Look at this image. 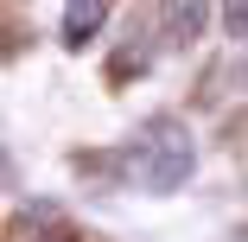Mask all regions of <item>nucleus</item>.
Instances as JSON below:
<instances>
[{"instance_id":"2","label":"nucleus","mask_w":248,"mask_h":242,"mask_svg":"<svg viewBox=\"0 0 248 242\" xmlns=\"http://www.w3.org/2000/svg\"><path fill=\"white\" fill-rule=\"evenodd\" d=\"M108 19V0H64V45H83L95 38Z\"/></svg>"},{"instance_id":"1","label":"nucleus","mask_w":248,"mask_h":242,"mask_svg":"<svg viewBox=\"0 0 248 242\" xmlns=\"http://www.w3.org/2000/svg\"><path fill=\"white\" fill-rule=\"evenodd\" d=\"M121 166H127V178H134L140 191H153V198L178 191V185L191 178V166H197L191 128H185L178 115H153V121L134 134V147L121 153Z\"/></svg>"},{"instance_id":"3","label":"nucleus","mask_w":248,"mask_h":242,"mask_svg":"<svg viewBox=\"0 0 248 242\" xmlns=\"http://www.w3.org/2000/svg\"><path fill=\"white\" fill-rule=\"evenodd\" d=\"M197 32H204V0H166V38L191 45Z\"/></svg>"},{"instance_id":"4","label":"nucleus","mask_w":248,"mask_h":242,"mask_svg":"<svg viewBox=\"0 0 248 242\" xmlns=\"http://www.w3.org/2000/svg\"><path fill=\"white\" fill-rule=\"evenodd\" d=\"M223 26L229 38H248V0H223Z\"/></svg>"},{"instance_id":"5","label":"nucleus","mask_w":248,"mask_h":242,"mask_svg":"<svg viewBox=\"0 0 248 242\" xmlns=\"http://www.w3.org/2000/svg\"><path fill=\"white\" fill-rule=\"evenodd\" d=\"M242 83H248V70H242Z\"/></svg>"}]
</instances>
